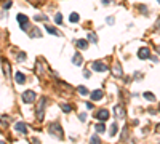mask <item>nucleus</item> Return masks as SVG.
Masks as SVG:
<instances>
[{
    "mask_svg": "<svg viewBox=\"0 0 160 144\" xmlns=\"http://www.w3.org/2000/svg\"><path fill=\"white\" fill-rule=\"evenodd\" d=\"M48 131H50V135H53L55 138H58V139H63L64 138L63 128H61V125L58 123V122H53V123L48 127Z\"/></svg>",
    "mask_w": 160,
    "mask_h": 144,
    "instance_id": "f257e3e1",
    "label": "nucleus"
},
{
    "mask_svg": "<svg viewBox=\"0 0 160 144\" xmlns=\"http://www.w3.org/2000/svg\"><path fill=\"white\" fill-rule=\"evenodd\" d=\"M23 101H24V103H27V104L34 103V101H35V93L32 91V90L24 91V93H23Z\"/></svg>",
    "mask_w": 160,
    "mask_h": 144,
    "instance_id": "f03ea898",
    "label": "nucleus"
},
{
    "mask_svg": "<svg viewBox=\"0 0 160 144\" xmlns=\"http://www.w3.org/2000/svg\"><path fill=\"white\" fill-rule=\"evenodd\" d=\"M45 103H47V98H40L39 107H37V115H39V120H43V111H45Z\"/></svg>",
    "mask_w": 160,
    "mask_h": 144,
    "instance_id": "7ed1b4c3",
    "label": "nucleus"
},
{
    "mask_svg": "<svg viewBox=\"0 0 160 144\" xmlns=\"http://www.w3.org/2000/svg\"><path fill=\"white\" fill-rule=\"evenodd\" d=\"M91 67L95 69L96 72H106V71H107V66H106V64H104L103 61H95Z\"/></svg>",
    "mask_w": 160,
    "mask_h": 144,
    "instance_id": "20e7f679",
    "label": "nucleus"
},
{
    "mask_svg": "<svg viewBox=\"0 0 160 144\" xmlns=\"http://www.w3.org/2000/svg\"><path fill=\"white\" fill-rule=\"evenodd\" d=\"M138 56H139V59H147L149 56H151V51H149V48H146V47L139 48V51H138Z\"/></svg>",
    "mask_w": 160,
    "mask_h": 144,
    "instance_id": "39448f33",
    "label": "nucleus"
},
{
    "mask_svg": "<svg viewBox=\"0 0 160 144\" xmlns=\"http://www.w3.org/2000/svg\"><path fill=\"white\" fill-rule=\"evenodd\" d=\"M27 16H24V15H18V23H19V26H21V29H27Z\"/></svg>",
    "mask_w": 160,
    "mask_h": 144,
    "instance_id": "423d86ee",
    "label": "nucleus"
},
{
    "mask_svg": "<svg viewBox=\"0 0 160 144\" xmlns=\"http://www.w3.org/2000/svg\"><path fill=\"white\" fill-rule=\"evenodd\" d=\"M15 130L19 133H27V127H26V123L24 122H16L15 123Z\"/></svg>",
    "mask_w": 160,
    "mask_h": 144,
    "instance_id": "0eeeda50",
    "label": "nucleus"
},
{
    "mask_svg": "<svg viewBox=\"0 0 160 144\" xmlns=\"http://www.w3.org/2000/svg\"><path fill=\"white\" fill-rule=\"evenodd\" d=\"M114 112H115V115L119 117V119H125V109L122 107V106H115V107H114Z\"/></svg>",
    "mask_w": 160,
    "mask_h": 144,
    "instance_id": "6e6552de",
    "label": "nucleus"
},
{
    "mask_svg": "<svg viewBox=\"0 0 160 144\" xmlns=\"http://www.w3.org/2000/svg\"><path fill=\"white\" fill-rule=\"evenodd\" d=\"M90 98H91L93 101H99V99H103V91H101V90H95V91H91Z\"/></svg>",
    "mask_w": 160,
    "mask_h": 144,
    "instance_id": "1a4fd4ad",
    "label": "nucleus"
},
{
    "mask_svg": "<svg viewBox=\"0 0 160 144\" xmlns=\"http://www.w3.org/2000/svg\"><path fill=\"white\" fill-rule=\"evenodd\" d=\"M96 117L99 120H107L109 119V111H106V109H101L98 114H96Z\"/></svg>",
    "mask_w": 160,
    "mask_h": 144,
    "instance_id": "9d476101",
    "label": "nucleus"
},
{
    "mask_svg": "<svg viewBox=\"0 0 160 144\" xmlns=\"http://www.w3.org/2000/svg\"><path fill=\"white\" fill-rule=\"evenodd\" d=\"M15 80H16V83H24L26 82V75H24L23 72H16Z\"/></svg>",
    "mask_w": 160,
    "mask_h": 144,
    "instance_id": "9b49d317",
    "label": "nucleus"
},
{
    "mask_svg": "<svg viewBox=\"0 0 160 144\" xmlns=\"http://www.w3.org/2000/svg\"><path fill=\"white\" fill-rule=\"evenodd\" d=\"M75 43H77V47H79L80 50H87V48H88V42H87V40H83V39H79Z\"/></svg>",
    "mask_w": 160,
    "mask_h": 144,
    "instance_id": "f8f14e48",
    "label": "nucleus"
},
{
    "mask_svg": "<svg viewBox=\"0 0 160 144\" xmlns=\"http://www.w3.org/2000/svg\"><path fill=\"white\" fill-rule=\"evenodd\" d=\"M112 72H114V75H117V77L123 75V72H122V69H120V64H115V66L112 67Z\"/></svg>",
    "mask_w": 160,
    "mask_h": 144,
    "instance_id": "ddd939ff",
    "label": "nucleus"
},
{
    "mask_svg": "<svg viewBox=\"0 0 160 144\" xmlns=\"http://www.w3.org/2000/svg\"><path fill=\"white\" fill-rule=\"evenodd\" d=\"M72 63L77 64V66H80V64L83 63V58H82V56H80L79 53H75V55H74V58H72Z\"/></svg>",
    "mask_w": 160,
    "mask_h": 144,
    "instance_id": "4468645a",
    "label": "nucleus"
},
{
    "mask_svg": "<svg viewBox=\"0 0 160 144\" xmlns=\"http://www.w3.org/2000/svg\"><path fill=\"white\" fill-rule=\"evenodd\" d=\"M90 144H101V139L98 138V135H93L90 138Z\"/></svg>",
    "mask_w": 160,
    "mask_h": 144,
    "instance_id": "2eb2a0df",
    "label": "nucleus"
},
{
    "mask_svg": "<svg viewBox=\"0 0 160 144\" xmlns=\"http://www.w3.org/2000/svg\"><path fill=\"white\" fill-rule=\"evenodd\" d=\"M69 19H71V23H77V21L80 19V15L79 13H71V18H69Z\"/></svg>",
    "mask_w": 160,
    "mask_h": 144,
    "instance_id": "dca6fc26",
    "label": "nucleus"
},
{
    "mask_svg": "<svg viewBox=\"0 0 160 144\" xmlns=\"http://www.w3.org/2000/svg\"><path fill=\"white\" fill-rule=\"evenodd\" d=\"M144 98H146L147 101H155V95H152L151 91H146V93H144Z\"/></svg>",
    "mask_w": 160,
    "mask_h": 144,
    "instance_id": "f3484780",
    "label": "nucleus"
},
{
    "mask_svg": "<svg viewBox=\"0 0 160 144\" xmlns=\"http://www.w3.org/2000/svg\"><path fill=\"white\" fill-rule=\"evenodd\" d=\"M96 131H98V133H104V131H106V125H104V123H98V125H96Z\"/></svg>",
    "mask_w": 160,
    "mask_h": 144,
    "instance_id": "a211bd4d",
    "label": "nucleus"
},
{
    "mask_svg": "<svg viewBox=\"0 0 160 144\" xmlns=\"http://www.w3.org/2000/svg\"><path fill=\"white\" fill-rule=\"evenodd\" d=\"M117 131H119V127H117V123H112V127H111V133H109V135H111V136H115Z\"/></svg>",
    "mask_w": 160,
    "mask_h": 144,
    "instance_id": "6ab92c4d",
    "label": "nucleus"
},
{
    "mask_svg": "<svg viewBox=\"0 0 160 144\" xmlns=\"http://www.w3.org/2000/svg\"><path fill=\"white\" fill-rule=\"evenodd\" d=\"M47 31H48V34H53V35H59V32L56 31L55 27H51V26H47Z\"/></svg>",
    "mask_w": 160,
    "mask_h": 144,
    "instance_id": "aec40b11",
    "label": "nucleus"
},
{
    "mask_svg": "<svg viewBox=\"0 0 160 144\" xmlns=\"http://www.w3.org/2000/svg\"><path fill=\"white\" fill-rule=\"evenodd\" d=\"M77 91H79L80 93V95H88V90H87V88H85V87H82V85H80V87H77Z\"/></svg>",
    "mask_w": 160,
    "mask_h": 144,
    "instance_id": "412c9836",
    "label": "nucleus"
},
{
    "mask_svg": "<svg viewBox=\"0 0 160 144\" xmlns=\"http://www.w3.org/2000/svg\"><path fill=\"white\" fill-rule=\"evenodd\" d=\"M61 109H63L64 112H71L72 111V106H71V104H61Z\"/></svg>",
    "mask_w": 160,
    "mask_h": 144,
    "instance_id": "4be33fe9",
    "label": "nucleus"
},
{
    "mask_svg": "<svg viewBox=\"0 0 160 144\" xmlns=\"http://www.w3.org/2000/svg\"><path fill=\"white\" fill-rule=\"evenodd\" d=\"M3 72H5V75L10 74V64H8L7 61H3Z\"/></svg>",
    "mask_w": 160,
    "mask_h": 144,
    "instance_id": "5701e85b",
    "label": "nucleus"
},
{
    "mask_svg": "<svg viewBox=\"0 0 160 144\" xmlns=\"http://www.w3.org/2000/svg\"><path fill=\"white\" fill-rule=\"evenodd\" d=\"M55 23L56 24H63V16H61V13H58V15L55 16Z\"/></svg>",
    "mask_w": 160,
    "mask_h": 144,
    "instance_id": "b1692460",
    "label": "nucleus"
},
{
    "mask_svg": "<svg viewBox=\"0 0 160 144\" xmlns=\"http://www.w3.org/2000/svg\"><path fill=\"white\" fill-rule=\"evenodd\" d=\"M88 40H91L93 43H96V42H98V37H96V34H88Z\"/></svg>",
    "mask_w": 160,
    "mask_h": 144,
    "instance_id": "393cba45",
    "label": "nucleus"
},
{
    "mask_svg": "<svg viewBox=\"0 0 160 144\" xmlns=\"http://www.w3.org/2000/svg\"><path fill=\"white\" fill-rule=\"evenodd\" d=\"M34 19H35V21H47V18H45V16H42V15H40V16L37 15L35 18H34Z\"/></svg>",
    "mask_w": 160,
    "mask_h": 144,
    "instance_id": "a878e982",
    "label": "nucleus"
},
{
    "mask_svg": "<svg viewBox=\"0 0 160 144\" xmlns=\"http://www.w3.org/2000/svg\"><path fill=\"white\" fill-rule=\"evenodd\" d=\"M26 59V55L24 53H19V56H18V61H24Z\"/></svg>",
    "mask_w": 160,
    "mask_h": 144,
    "instance_id": "bb28decb",
    "label": "nucleus"
},
{
    "mask_svg": "<svg viewBox=\"0 0 160 144\" xmlns=\"http://www.w3.org/2000/svg\"><path fill=\"white\" fill-rule=\"evenodd\" d=\"M10 7H11V2H10V0H8V2H5V5H3V8H5V10H8Z\"/></svg>",
    "mask_w": 160,
    "mask_h": 144,
    "instance_id": "cd10ccee",
    "label": "nucleus"
},
{
    "mask_svg": "<svg viewBox=\"0 0 160 144\" xmlns=\"http://www.w3.org/2000/svg\"><path fill=\"white\" fill-rule=\"evenodd\" d=\"M29 2H31V3H34L35 7H39V3L42 2V0H29Z\"/></svg>",
    "mask_w": 160,
    "mask_h": 144,
    "instance_id": "c85d7f7f",
    "label": "nucleus"
},
{
    "mask_svg": "<svg viewBox=\"0 0 160 144\" xmlns=\"http://www.w3.org/2000/svg\"><path fill=\"white\" fill-rule=\"evenodd\" d=\"M2 123H3V125H8V117H3V119H2Z\"/></svg>",
    "mask_w": 160,
    "mask_h": 144,
    "instance_id": "c756f323",
    "label": "nucleus"
},
{
    "mask_svg": "<svg viewBox=\"0 0 160 144\" xmlns=\"http://www.w3.org/2000/svg\"><path fill=\"white\" fill-rule=\"evenodd\" d=\"M155 27L160 31V18H159V19H157V23H155Z\"/></svg>",
    "mask_w": 160,
    "mask_h": 144,
    "instance_id": "7c9ffc66",
    "label": "nucleus"
},
{
    "mask_svg": "<svg viewBox=\"0 0 160 144\" xmlns=\"http://www.w3.org/2000/svg\"><path fill=\"white\" fill-rule=\"evenodd\" d=\"M80 120H85V119H87V114H80Z\"/></svg>",
    "mask_w": 160,
    "mask_h": 144,
    "instance_id": "2f4dec72",
    "label": "nucleus"
},
{
    "mask_svg": "<svg viewBox=\"0 0 160 144\" xmlns=\"http://www.w3.org/2000/svg\"><path fill=\"white\" fill-rule=\"evenodd\" d=\"M107 23H109V24L114 23V18H112V16H109V18H107Z\"/></svg>",
    "mask_w": 160,
    "mask_h": 144,
    "instance_id": "473e14b6",
    "label": "nucleus"
},
{
    "mask_svg": "<svg viewBox=\"0 0 160 144\" xmlns=\"http://www.w3.org/2000/svg\"><path fill=\"white\" fill-rule=\"evenodd\" d=\"M83 75H85V77H87V79H88V77L91 75V74H90V72H88V71H85V72H83Z\"/></svg>",
    "mask_w": 160,
    "mask_h": 144,
    "instance_id": "72a5a7b5",
    "label": "nucleus"
},
{
    "mask_svg": "<svg viewBox=\"0 0 160 144\" xmlns=\"http://www.w3.org/2000/svg\"><path fill=\"white\" fill-rule=\"evenodd\" d=\"M103 3H104V5H107V3H109V0H103Z\"/></svg>",
    "mask_w": 160,
    "mask_h": 144,
    "instance_id": "f704fd0d",
    "label": "nucleus"
},
{
    "mask_svg": "<svg viewBox=\"0 0 160 144\" xmlns=\"http://www.w3.org/2000/svg\"><path fill=\"white\" fill-rule=\"evenodd\" d=\"M0 144H5V143H3V141H0Z\"/></svg>",
    "mask_w": 160,
    "mask_h": 144,
    "instance_id": "c9c22d12",
    "label": "nucleus"
}]
</instances>
